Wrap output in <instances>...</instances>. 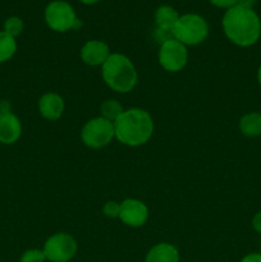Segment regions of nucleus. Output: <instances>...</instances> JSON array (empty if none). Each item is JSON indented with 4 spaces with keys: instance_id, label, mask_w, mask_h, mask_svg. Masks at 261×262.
Returning <instances> with one entry per match:
<instances>
[{
    "instance_id": "412c9836",
    "label": "nucleus",
    "mask_w": 261,
    "mask_h": 262,
    "mask_svg": "<svg viewBox=\"0 0 261 262\" xmlns=\"http://www.w3.org/2000/svg\"><path fill=\"white\" fill-rule=\"evenodd\" d=\"M210 4H212L214 7L220 8V9H230V8L238 5V0H209Z\"/></svg>"
},
{
    "instance_id": "7ed1b4c3",
    "label": "nucleus",
    "mask_w": 261,
    "mask_h": 262,
    "mask_svg": "<svg viewBox=\"0 0 261 262\" xmlns=\"http://www.w3.org/2000/svg\"><path fill=\"white\" fill-rule=\"evenodd\" d=\"M101 74L106 86L119 94L132 91L138 81L137 71L130 59L119 53L110 54L102 64Z\"/></svg>"
},
{
    "instance_id": "f3484780",
    "label": "nucleus",
    "mask_w": 261,
    "mask_h": 262,
    "mask_svg": "<svg viewBox=\"0 0 261 262\" xmlns=\"http://www.w3.org/2000/svg\"><path fill=\"white\" fill-rule=\"evenodd\" d=\"M100 112H101V117L104 119L109 120V122L114 123L118 118L120 117L124 110H123L122 104L117 100H105L100 106Z\"/></svg>"
},
{
    "instance_id": "6e6552de",
    "label": "nucleus",
    "mask_w": 261,
    "mask_h": 262,
    "mask_svg": "<svg viewBox=\"0 0 261 262\" xmlns=\"http://www.w3.org/2000/svg\"><path fill=\"white\" fill-rule=\"evenodd\" d=\"M159 64L165 71L177 73L186 67L188 60V51L182 42L176 38L164 41L159 49Z\"/></svg>"
},
{
    "instance_id": "dca6fc26",
    "label": "nucleus",
    "mask_w": 261,
    "mask_h": 262,
    "mask_svg": "<svg viewBox=\"0 0 261 262\" xmlns=\"http://www.w3.org/2000/svg\"><path fill=\"white\" fill-rule=\"evenodd\" d=\"M17 51V41L14 37L0 31V64L10 60Z\"/></svg>"
},
{
    "instance_id": "a878e982",
    "label": "nucleus",
    "mask_w": 261,
    "mask_h": 262,
    "mask_svg": "<svg viewBox=\"0 0 261 262\" xmlns=\"http://www.w3.org/2000/svg\"><path fill=\"white\" fill-rule=\"evenodd\" d=\"M257 82H258V84L261 86V64L257 69Z\"/></svg>"
},
{
    "instance_id": "20e7f679",
    "label": "nucleus",
    "mask_w": 261,
    "mask_h": 262,
    "mask_svg": "<svg viewBox=\"0 0 261 262\" xmlns=\"http://www.w3.org/2000/svg\"><path fill=\"white\" fill-rule=\"evenodd\" d=\"M173 38L184 46H194L204 42L209 36V26L205 18L196 13H187L179 17L171 30Z\"/></svg>"
},
{
    "instance_id": "a211bd4d",
    "label": "nucleus",
    "mask_w": 261,
    "mask_h": 262,
    "mask_svg": "<svg viewBox=\"0 0 261 262\" xmlns=\"http://www.w3.org/2000/svg\"><path fill=\"white\" fill-rule=\"evenodd\" d=\"M23 28H25V23H23L22 18L17 17V15L8 17L3 25V31L14 38L23 32Z\"/></svg>"
},
{
    "instance_id": "5701e85b",
    "label": "nucleus",
    "mask_w": 261,
    "mask_h": 262,
    "mask_svg": "<svg viewBox=\"0 0 261 262\" xmlns=\"http://www.w3.org/2000/svg\"><path fill=\"white\" fill-rule=\"evenodd\" d=\"M240 262H261V252L248 253Z\"/></svg>"
},
{
    "instance_id": "aec40b11",
    "label": "nucleus",
    "mask_w": 261,
    "mask_h": 262,
    "mask_svg": "<svg viewBox=\"0 0 261 262\" xmlns=\"http://www.w3.org/2000/svg\"><path fill=\"white\" fill-rule=\"evenodd\" d=\"M102 211H104L105 216L112 217V219H114V217H119L120 205L115 201H109L104 205V209H102Z\"/></svg>"
},
{
    "instance_id": "4468645a",
    "label": "nucleus",
    "mask_w": 261,
    "mask_h": 262,
    "mask_svg": "<svg viewBox=\"0 0 261 262\" xmlns=\"http://www.w3.org/2000/svg\"><path fill=\"white\" fill-rule=\"evenodd\" d=\"M179 17H181L179 13L170 5H161L155 10V14H154V19L159 30L168 31V32H171Z\"/></svg>"
},
{
    "instance_id": "f257e3e1",
    "label": "nucleus",
    "mask_w": 261,
    "mask_h": 262,
    "mask_svg": "<svg viewBox=\"0 0 261 262\" xmlns=\"http://www.w3.org/2000/svg\"><path fill=\"white\" fill-rule=\"evenodd\" d=\"M223 31L230 42L240 48H250L261 37V19L253 9L235 5L225 10Z\"/></svg>"
},
{
    "instance_id": "4be33fe9",
    "label": "nucleus",
    "mask_w": 261,
    "mask_h": 262,
    "mask_svg": "<svg viewBox=\"0 0 261 262\" xmlns=\"http://www.w3.org/2000/svg\"><path fill=\"white\" fill-rule=\"evenodd\" d=\"M252 228L256 233L261 234V210L256 212L252 217Z\"/></svg>"
},
{
    "instance_id": "9d476101",
    "label": "nucleus",
    "mask_w": 261,
    "mask_h": 262,
    "mask_svg": "<svg viewBox=\"0 0 261 262\" xmlns=\"http://www.w3.org/2000/svg\"><path fill=\"white\" fill-rule=\"evenodd\" d=\"M22 135L19 118L10 110H0V143L13 145Z\"/></svg>"
},
{
    "instance_id": "6ab92c4d",
    "label": "nucleus",
    "mask_w": 261,
    "mask_h": 262,
    "mask_svg": "<svg viewBox=\"0 0 261 262\" xmlns=\"http://www.w3.org/2000/svg\"><path fill=\"white\" fill-rule=\"evenodd\" d=\"M45 261H46V257L44 251L36 250V248L23 252L19 258V262H45Z\"/></svg>"
},
{
    "instance_id": "f8f14e48",
    "label": "nucleus",
    "mask_w": 261,
    "mask_h": 262,
    "mask_svg": "<svg viewBox=\"0 0 261 262\" xmlns=\"http://www.w3.org/2000/svg\"><path fill=\"white\" fill-rule=\"evenodd\" d=\"M38 112L45 119L58 120L63 115L64 100L54 92H48L42 95L38 101Z\"/></svg>"
},
{
    "instance_id": "ddd939ff",
    "label": "nucleus",
    "mask_w": 261,
    "mask_h": 262,
    "mask_svg": "<svg viewBox=\"0 0 261 262\" xmlns=\"http://www.w3.org/2000/svg\"><path fill=\"white\" fill-rule=\"evenodd\" d=\"M145 262H179V251L170 243H159L148 251Z\"/></svg>"
},
{
    "instance_id": "9b49d317",
    "label": "nucleus",
    "mask_w": 261,
    "mask_h": 262,
    "mask_svg": "<svg viewBox=\"0 0 261 262\" xmlns=\"http://www.w3.org/2000/svg\"><path fill=\"white\" fill-rule=\"evenodd\" d=\"M109 56V46L104 41L90 40L81 49V58L83 63H86L87 66H102Z\"/></svg>"
},
{
    "instance_id": "f03ea898",
    "label": "nucleus",
    "mask_w": 261,
    "mask_h": 262,
    "mask_svg": "<svg viewBox=\"0 0 261 262\" xmlns=\"http://www.w3.org/2000/svg\"><path fill=\"white\" fill-rule=\"evenodd\" d=\"M115 138L129 147L145 145L154 132V122L146 110L132 107L124 110L114 122Z\"/></svg>"
},
{
    "instance_id": "b1692460",
    "label": "nucleus",
    "mask_w": 261,
    "mask_h": 262,
    "mask_svg": "<svg viewBox=\"0 0 261 262\" xmlns=\"http://www.w3.org/2000/svg\"><path fill=\"white\" fill-rule=\"evenodd\" d=\"M256 3H257V0H238V5L248 8V9H253V7L256 5Z\"/></svg>"
},
{
    "instance_id": "0eeeda50",
    "label": "nucleus",
    "mask_w": 261,
    "mask_h": 262,
    "mask_svg": "<svg viewBox=\"0 0 261 262\" xmlns=\"http://www.w3.org/2000/svg\"><path fill=\"white\" fill-rule=\"evenodd\" d=\"M77 242L71 234L56 233L44 245V253L50 262H69L77 253Z\"/></svg>"
},
{
    "instance_id": "bb28decb",
    "label": "nucleus",
    "mask_w": 261,
    "mask_h": 262,
    "mask_svg": "<svg viewBox=\"0 0 261 262\" xmlns=\"http://www.w3.org/2000/svg\"><path fill=\"white\" fill-rule=\"evenodd\" d=\"M260 250H261V242H260Z\"/></svg>"
},
{
    "instance_id": "423d86ee",
    "label": "nucleus",
    "mask_w": 261,
    "mask_h": 262,
    "mask_svg": "<svg viewBox=\"0 0 261 262\" xmlns=\"http://www.w3.org/2000/svg\"><path fill=\"white\" fill-rule=\"evenodd\" d=\"M114 137V123L104 119L102 117L89 120L81 132L82 141L90 148L105 147Z\"/></svg>"
},
{
    "instance_id": "cd10ccee",
    "label": "nucleus",
    "mask_w": 261,
    "mask_h": 262,
    "mask_svg": "<svg viewBox=\"0 0 261 262\" xmlns=\"http://www.w3.org/2000/svg\"><path fill=\"white\" fill-rule=\"evenodd\" d=\"M260 113H261V112H260Z\"/></svg>"
},
{
    "instance_id": "393cba45",
    "label": "nucleus",
    "mask_w": 261,
    "mask_h": 262,
    "mask_svg": "<svg viewBox=\"0 0 261 262\" xmlns=\"http://www.w3.org/2000/svg\"><path fill=\"white\" fill-rule=\"evenodd\" d=\"M78 2L82 3V4H84V5H94V4H96V3L101 2V0H78Z\"/></svg>"
},
{
    "instance_id": "39448f33",
    "label": "nucleus",
    "mask_w": 261,
    "mask_h": 262,
    "mask_svg": "<svg viewBox=\"0 0 261 262\" xmlns=\"http://www.w3.org/2000/svg\"><path fill=\"white\" fill-rule=\"evenodd\" d=\"M44 18L49 28L55 32H68L82 26L73 7L64 0H53L49 3L44 12Z\"/></svg>"
},
{
    "instance_id": "2eb2a0df",
    "label": "nucleus",
    "mask_w": 261,
    "mask_h": 262,
    "mask_svg": "<svg viewBox=\"0 0 261 262\" xmlns=\"http://www.w3.org/2000/svg\"><path fill=\"white\" fill-rule=\"evenodd\" d=\"M241 133L248 138L261 136V113H247L243 115L238 123Z\"/></svg>"
},
{
    "instance_id": "1a4fd4ad",
    "label": "nucleus",
    "mask_w": 261,
    "mask_h": 262,
    "mask_svg": "<svg viewBox=\"0 0 261 262\" xmlns=\"http://www.w3.org/2000/svg\"><path fill=\"white\" fill-rule=\"evenodd\" d=\"M119 219L130 228H140L147 222L148 209L142 201L127 199L120 204Z\"/></svg>"
}]
</instances>
